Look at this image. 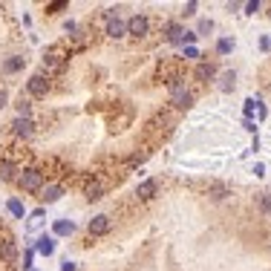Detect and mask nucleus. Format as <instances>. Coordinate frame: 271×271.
<instances>
[{
  "mask_svg": "<svg viewBox=\"0 0 271 271\" xmlns=\"http://www.w3.org/2000/svg\"><path fill=\"white\" fill-rule=\"evenodd\" d=\"M15 182L23 193H41L44 190V173L35 168H26V170H20V176H17Z\"/></svg>",
  "mask_w": 271,
  "mask_h": 271,
  "instance_id": "1",
  "label": "nucleus"
},
{
  "mask_svg": "<svg viewBox=\"0 0 271 271\" xmlns=\"http://www.w3.org/2000/svg\"><path fill=\"white\" fill-rule=\"evenodd\" d=\"M26 92H29L32 98H46V92H49V81H46L44 75H32V78L26 81Z\"/></svg>",
  "mask_w": 271,
  "mask_h": 271,
  "instance_id": "2",
  "label": "nucleus"
},
{
  "mask_svg": "<svg viewBox=\"0 0 271 271\" xmlns=\"http://www.w3.org/2000/svg\"><path fill=\"white\" fill-rule=\"evenodd\" d=\"M150 32V20L144 15H133L127 20V35H133V38H144V35Z\"/></svg>",
  "mask_w": 271,
  "mask_h": 271,
  "instance_id": "3",
  "label": "nucleus"
},
{
  "mask_svg": "<svg viewBox=\"0 0 271 271\" xmlns=\"http://www.w3.org/2000/svg\"><path fill=\"white\" fill-rule=\"evenodd\" d=\"M12 130H15V136H20V138H32L35 136V121L17 116V119L12 121Z\"/></svg>",
  "mask_w": 271,
  "mask_h": 271,
  "instance_id": "4",
  "label": "nucleus"
},
{
  "mask_svg": "<svg viewBox=\"0 0 271 271\" xmlns=\"http://www.w3.org/2000/svg\"><path fill=\"white\" fill-rule=\"evenodd\" d=\"M64 67H67V58H64L58 49H49V55H44V69H49V72H61Z\"/></svg>",
  "mask_w": 271,
  "mask_h": 271,
  "instance_id": "5",
  "label": "nucleus"
},
{
  "mask_svg": "<svg viewBox=\"0 0 271 271\" xmlns=\"http://www.w3.org/2000/svg\"><path fill=\"white\" fill-rule=\"evenodd\" d=\"M87 231H90L92 237H104V234L110 231V217H104V214L92 217V220H90V225H87Z\"/></svg>",
  "mask_w": 271,
  "mask_h": 271,
  "instance_id": "6",
  "label": "nucleus"
},
{
  "mask_svg": "<svg viewBox=\"0 0 271 271\" xmlns=\"http://www.w3.org/2000/svg\"><path fill=\"white\" fill-rule=\"evenodd\" d=\"M23 67H26V58H20V55H9V58L3 61V72H6V75H15V72H20Z\"/></svg>",
  "mask_w": 271,
  "mask_h": 271,
  "instance_id": "7",
  "label": "nucleus"
},
{
  "mask_svg": "<svg viewBox=\"0 0 271 271\" xmlns=\"http://www.w3.org/2000/svg\"><path fill=\"white\" fill-rule=\"evenodd\" d=\"M72 231H75L72 220H55V225H52V237H69Z\"/></svg>",
  "mask_w": 271,
  "mask_h": 271,
  "instance_id": "8",
  "label": "nucleus"
},
{
  "mask_svg": "<svg viewBox=\"0 0 271 271\" xmlns=\"http://www.w3.org/2000/svg\"><path fill=\"white\" fill-rule=\"evenodd\" d=\"M41 193H44L41 199H44L46 205H52V202H58V199L64 196V187H61V185H46L44 190H41Z\"/></svg>",
  "mask_w": 271,
  "mask_h": 271,
  "instance_id": "9",
  "label": "nucleus"
},
{
  "mask_svg": "<svg viewBox=\"0 0 271 271\" xmlns=\"http://www.w3.org/2000/svg\"><path fill=\"white\" fill-rule=\"evenodd\" d=\"M193 75H196V81H211V78H217V67L214 64H199V67L193 69Z\"/></svg>",
  "mask_w": 271,
  "mask_h": 271,
  "instance_id": "10",
  "label": "nucleus"
},
{
  "mask_svg": "<svg viewBox=\"0 0 271 271\" xmlns=\"http://www.w3.org/2000/svg\"><path fill=\"white\" fill-rule=\"evenodd\" d=\"M35 251H38V254H44V257H52V254H55V237H46V234H44V237L38 239Z\"/></svg>",
  "mask_w": 271,
  "mask_h": 271,
  "instance_id": "11",
  "label": "nucleus"
},
{
  "mask_svg": "<svg viewBox=\"0 0 271 271\" xmlns=\"http://www.w3.org/2000/svg\"><path fill=\"white\" fill-rule=\"evenodd\" d=\"M107 35H110V38H124V35H127V23L119 20V17H113V20L107 23Z\"/></svg>",
  "mask_w": 271,
  "mask_h": 271,
  "instance_id": "12",
  "label": "nucleus"
},
{
  "mask_svg": "<svg viewBox=\"0 0 271 271\" xmlns=\"http://www.w3.org/2000/svg\"><path fill=\"white\" fill-rule=\"evenodd\" d=\"M156 179H147V182H141V185L136 187V196L138 199H153V193H156Z\"/></svg>",
  "mask_w": 271,
  "mask_h": 271,
  "instance_id": "13",
  "label": "nucleus"
},
{
  "mask_svg": "<svg viewBox=\"0 0 271 271\" xmlns=\"http://www.w3.org/2000/svg\"><path fill=\"white\" fill-rule=\"evenodd\" d=\"M234 87H237V72H234V69H225L220 75V90L228 92V90H234Z\"/></svg>",
  "mask_w": 271,
  "mask_h": 271,
  "instance_id": "14",
  "label": "nucleus"
},
{
  "mask_svg": "<svg viewBox=\"0 0 271 271\" xmlns=\"http://www.w3.org/2000/svg\"><path fill=\"white\" fill-rule=\"evenodd\" d=\"M165 32H168L170 44H182V41H185V29H182L179 23H168V26H165Z\"/></svg>",
  "mask_w": 271,
  "mask_h": 271,
  "instance_id": "15",
  "label": "nucleus"
},
{
  "mask_svg": "<svg viewBox=\"0 0 271 271\" xmlns=\"http://www.w3.org/2000/svg\"><path fill=\"white\" fill-rule=\"evenodd\" d=\"M15 173H20V170H17L9 159L0 162V179H3V182H15Z\"/></svg>",
  "mask_w": 271,
  "mask_h": 271,
  "instance_id": "16",
  "label": "nucleus"
},
{
  "mask_svg": "<svg viewBox=\"0 0 271 271\" xmlns=\"http://www.w3.org/2000/svg\"><path fill=\"white\" fill-rule=\"evenodd\" d=\"M15 257H17V251L12 242H0V260L3 263H15Z\"/></svg>",
  "mask_w": 271,
  "mask_h": 271,
  "instance_id": "17",
  "label": "nucleus"
},
{
  "mask_svg": "<svg viewBox=\"0 0 271 271\" xmlns=\"http://www.w3.org/2000/svg\"><path fill=\"white\" fill-rule=\"evenodd\" d=\"M6 208H9V214H12V217H17V220H23V214H26V211H23V202H20L17 196H12V199L6 202Z\"/></svg>",
  "mask_w": 271,
  "mask_h": 271,
  "instance_id": "18",
  "label": "nucleus"
},
{
  "mask_svg": "<svg viewBox=\"0 0 271 271\" xmlns=\"http://www.w3.org/2000/svg\"><path fill=\"white\" fill-rule=\"evenodd\" d=\"M87 199H90V202H95V199H101V193H104V187L98 185V182H92V185H87Z\"/></svg>",
  "mask_w": 271,
  "mask_h": 271,
  "instance_id": "19",
  "label": "nucleus"
},
{
  "mask_svg": "<svg viewBox=\"0 0 271 271\" xmlns=\"http://www.w3.org/2000/svg\"><path fill=\"white\" fill-rule=\"evenodd\" d=\"M231 49H234V41H231V38H222L220 44H217V52H220V55H228Z\"/></svg>",
  "mask_w": 271,
  "mask_h": 271,
  "instance_id": "20",
  "label": "nucleus"
},
{
  "mask_svg": "<svg viewBox=\"0 0 271 271\" xmlns=\"http://www.w3.org/2000/svg\"><path fill=\"white\" fill-rule=\"evenodd\" d=\"M29 113H32V104H29V101H23V98H20V101H17V116L29 119Z\"/></svg>",
  "mask_w": 271,
  "mask_h": 271,
  "instance_id": "21",
  "label": "nucleus"
},
{
  "mask_svg": "<svg viewBox=\"0 0 271 271\" xmlns=\"http://www.w3.org/2000/svg\"><path fill=\"white\" fill-rule=\"evenodd\" d=\"M211 196H214V199H225V196H228V187L214 185V187H211Z\"/></svg>",
  "mask_w": 271,
  "mask_h": 271,
  "instance_id": "22",
  "label": "nucleus"
},
{
  "mask_svg": "<svg viewBox=\"0 0 271 271\" xmlns=\"http://www.w3.org/2000/svg\"><path fill=\"white\" fill-rule=\"evenodd\" d=\"M61 9H67V0H55V3H49V6H46V12H49V15L61 12Z\"/></svg>",
  "mask_w": 271,
  "mask_h": 271,
  "instance_id": "23",
  "label": "nucleus"
},
{
  "mask_svg": "<svg viewBox=\"0 0 271 271\" xmlns=\"http://www.w3.org/2000/svg\"><path fill=\"white\" fill-rule=\"evenodd\" d=\"M260 208H263V214H269V217H271V193H263V199H260Z\"/></svg>",
  "mask_w": 271,
  "mask_h": 271,
  "instance_id": "24",
  "label": "nucleus"
},
{
  "mask_svg": "<svg viewBox=\"0 0 271 271\" xmlns=\"http://www.w3.org/2000/svg\"><path fill=\"white\" fill-rule=\"evenodd\" d=\"M211 29H214V23H211V20H199V26H196V35H208Z\"/></svg>",
  "mask_w": 271,
  "mask_h": 271,
  "instance_id": "25",
  "label": "nucleus"
},
{
  "mask_svg": "<svg viewBox=\"0 0 271 271\" xmlns=\"http://www.w3.org/2000/svg\"><path fill=\"white\" fill-rule=\"evenodd\" d=\"M257 9H260V0H251V3H245V15H254Z\"/></svg>",
  "mask_w": 271,
  "mask_h": 271,
  "instance_id": "26",
  "label": "nucleus"
},
{
  "mask_svg": "<svg viewBox=\"0 0 271 271\" xmlns=\"http://www.w3.org/2000/svg\"><path fill=\"white\" fill-rule=\"evenodd\" d=\"M32 257H35V251L29 248V251L23 254V269H29V266H32Z\"/></svg>",
  "mask_w": 271,
  "mask_h": 271,
  "instance_id": "27",
  "label": "nucleus"
},
{
  "mask_svg": "<svg viewBox=\"0 0 271 271\" xmlns=\"http://www.w3.org/2000/svg\"><path fill=\"white\" fill-rule=\"evenodd\" d=\"M61 271H78V266L69 263V260H64V263H61Z\"/></svg>",
  "mask_w": 271,
  "mask_h": 271,
  "instance_id": "28",
  "label": "nucleus"
},
{
  "mask_svg": "<svg viewBox=\"0 0 271 271\" xmlns=\"http://www.w3.org/2000/svg\"><path fill=\"white\" fill-rule=\"evenodd\" d=\"M6 104H9V92H6V90H0V110H3Z\"/></svg>",
  "mask_w": 271,
  "mask_h": 271,
  "instance_id": "29",
  "label": "nucleus"
},
{
  "mask_svg": "<svg viewBox=\"0 0 271 271\" xmlns=\"http://www.w3.org/2000/svg\"><path fill=\"white\" fill-rule=\"evenodd\" d=\"M185 15H196V3H187V6H185Z\"/></svg>",
  "mask_w": 271,
  "mask_h": 271,
  "instance_id": "30",
  "label": "nucleus"
},
{
  "mask_svg": "<svg viewBox=\"0 0 271 271\" xmlns=\"http://www.w3.org/2000/svg\"><path fill=\"white\" fill-rule=\"evenodd\" d=\"M185 55H187V58H199V52L193 49V46H187V49H185Z\"/></svg>",
  "mask_w": 271,
  "mask_h": 271,
  "instance_id": "31",
  "label": "nucleus"
},
{
  "mask_svg": "<svg viewBox=\"0 0 271 271\" xmlns=\"http://www.w3.org/2000/svg\"><path fill=\"white\" fill-rule=\"evenodd\" d=\"M269 15H271V12H269Z\"/></svg>",
  "mask_w": 271,
  "mask_h": 271,
  "instance_id": "32",
  "label": "nucleus"
}]
</instances>
